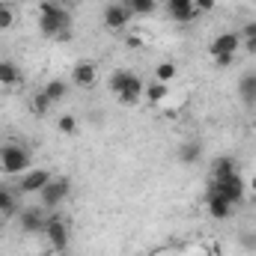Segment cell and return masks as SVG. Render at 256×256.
Listing matches in <instances>:
<instances>
[{
    "label": "cell",
    "instance_id": "1",
    "mask_svg": "<svg viewBox=\"0 0 256 256\" xmlns=\"http://www.w3.org/2000/svg\"><path fill=\"white\" fill-rule=\"evenodd\" d=\"M39 27H42L45 36H68L72 15H68V9H63L57 0L39 3Z\"/></svg>",
    "mask_w": 256,
    "mask_h": 256
},
{
    "label": "cell",
    "instance_id": "2",
    "mask_svg": "<svg viewBox=\"0 0 256 256\" xmlns=\"http://www.w3.org/2000/svg\"><path fill=\"white\" fill-rule=\"evenodd\" d=\"M30 167H33V158H30V149L27 146H21V143L0 146V170L6 176H24Z\"/></svg>",
    "mask_w": 256,
    "mask_h": 256
},
{
    "label": "cell",
    "instance_id": "3",
    "mask_svg": "<svg viewBox=\"0 0 256 256\" xmlns=\"http://www.w3.org/2000/svg\"><path fill=\"white\" fill-rule=\"evenodd\" d=\"M238 48H242V36H238V33H220V36L212 39L208 54L214 57V63L218 66H232L236 54H238Z\"/></svg>",
    "mask_w": 256,
    "mask_h": 256
},
{
    "label": "cell",
    "instance_id": "4",
    "mask_svg": "<svg viewBox=\"0 0 256 256\" xmlns=\"http://www.w3.org/2000/svg\"><path fill=\"white\" fill-rule=\"evenodd\" d=\"M68 194H72V182H68L66 176H54L42 191L36 194V196H39V202H42V208H45V212H54L60 202L68 200Z\"/></svg>",
    "mask_w": 256,
    "mask_h": 256
},
{
    "label": "cell",
    "instance_id": "5",
    "mask_svg": "<svg viewBox=\"0 0 256 256\" xmlns=\"http://www.w3.org/2000/svg\"><path fill=\"white\" fill-rule=\"evenodd\" d=\"M45 236L51 242L54 250H68V224H66L60 214H48V224H45Z\"/></svg>",
    "mask_w": 256,
    "mask_h": 256
},
{
    "label": "cell",
    "instance_id": "6",
    "mask_svg": "<svg viewBox=\"0 0 256 256\" xmlns=\"http://www.w3.org/2000/svg\"><path fill=\"white\" fill-rule=\"evenodd\" d=\"M54 179V173L51 170H45V167H30L24 176H21V182H18V191L21 194H39L48 182Z\"/></svg>",
    "mask_w": 256,
    "mask_h": 256
},
{
    "label": "cell",
    "instance_id": "7",
    "mask_svg": "<svg viewBox=\"0 0 256 256\" xmlns=\"http://www.w3.org/2000/svg\"><path fill=\"white\" fill-rule=\"evenodd\" d=\"M208 191L220 194L224 200H230L232 206H238V202L244 200V194H248V188H244L242 176H232V179H224V182H212V188H208Z\"/></svg>",
    "mask_w": 256,
    "mask_h": 256
},
{
    "label": "cell",
    "instance_id": "8",
    "mask_svg": "<svg viewBox=\"0 0 256 256\" xmlns=\"http://www.w3.org/2000/svg\"><path fill=\"white\" fill-rule=\"evenodd\" d=\"M131 18H134V12L128 9L126 3H110V6L104 9V18H102V21H104L108 30H126Z\"/></svg>",
    "mask_w": 256,
    "mask_h": 256
},
{
    "label": "cell",
    "instance_id": "9",
    "mask_svg": "<svg viewBox=\"0 0 256 256\" xmlns=\"http://www.w3.org/2000/svg\"><path fill=\"white\" fill-rule=\"evenodd\" d=\"M18 224H21V230L24 232H45V224H48V214H45V208H21L18 212Z\"/></svg>",
    "mask_w": 256,
    "mask_h": 256
},
{
    "label": "cell",
    "instance_id": "10",
    "mask_svg": "<svg viewBox=\"0 0 256 256\" xmlns=\"http://www.w3.org/2000/svg\"><path fill=\"white\" fill-rule=\"evenodd\" d=\"M143 90H146V84L134 74V72H128V80H126V86H122V92L116 96L126 108H137L140 102H143Z\"/></svg>",
    "mask_w": 256,
    "mask_h": 256
},
{
    "label": "cell",
    "instance_id": "11",
    "mask_svg": "<svg viewBox=\"0 0 256 256\" xmlns=\"http://www.w3.org/2000/svg\"><path fill=\"white\" fill-rule=\"evenodd\" d=\"M206 208H208V214H212L214 220H226V218H232V212H236V206H232L230 200H224L220 194H214V191L206 194Z\"/></svg>",
    "mask_w": 256,
    "mask_h": 256
},
{
    "label": "cell",
    "instance_id": "12",
    "mask_svg": "<svg viewBox=\"0 0 256 256\" xmlns=\"http://www.w3.org/2000/svg\"><path fill=\"white\" fill-rule=\"evenodd\" d=\"M72 80H74V86H80V90H92V86L98 84V68L92 63H78L72 68Z\"/></svg>",
    "mask_w": 256,
    "mask_h": 256
},
{
    "label": "cell",
    "instance_id": "13",
    "mask_svg": "<svg viewBox=\"0 0 256 256\" xmlns=\"http://www.w3.org/2000/svg\"><path fill=\"white\" fill-rule=\"evenodd\" d=\"M21 84H24L21 68L12 60H0V90H18Z\"/></svg>",
    "mask_w": 256,
    "mask_h": 256
},
{
    "label": "cell",
    "instance_id": "14",
    "mask_svg": "<svg viewBox=\"0 0 256 256\" xmlns=\"http://www.w3.org/2000/svg\"><path fill=\"white\" fill-rule=\"evenodd\" d=\"M167 9H170V15H173L176 21H182V24L200 18V9L194 6V0H167Z\"/></svg>",
    "mask_w": 256,
    "mask_h": 256
},
{
    "label": "cell",
    "instance_id": "15",
    "mask_svg": "<svg viewBox=\"0 0 256 256\" xmlns=\"http://www.w3.org/2000/svg\"><path fill=\"white\" fill-rule=\"evenodd\" d=\"M176 158H179V164H185V167L200 164V158H202V143H200V140H185V143L176 149Z\"/></svg>",
    "mask_w": 256,
    "mask_h": 256
},
{
    "label": "cell",
    "instance_id": "16",
    "mask_svg": "<svg viewBox=\"0 0 256 256\" xmlns=\"http://www.w3.org/2000/svg\"><path fill=\"white\" fill-rule=\"evenodd\" d=\"M232 176H238V164H236V158L224 155V158H218V161L212 164V182H224V179H232Z\"/></svg>",
    "mask_w": 256,
    "mask_h": 256
},
{
    "label": "cell",
    "instance_id": "17",
    "mask_svg": "<svg viewBox=\"0 0 256 256\" xmlns=\"http://www.w3.org/2000/svg\"><path fill=\"white\" fill-rule=\"evenodd\" d=\"M238 98L248 108H256V72H248L238 78Z\"/></svg>",
    "mask_w": 256,
    "mask_h": 256
},
{
    "label": "cell",
    "instance_id": "18",
    "mask_svg": "<svg viewBox=\"0 0 256 256\" xmlns=\"http://www.w3.org/2000/svg\"><path fill=\"white\" fill-rule=\"evenodd\" d=\"M42 92L51 98V104H60L66 96H68V80H60V78H54V80H48V84L42 86Z\"/></svg>",
    "mask_w": 256,
    "mask_h": 256
},
{
    "label": "cell",
    "instance_id": "19",
    "mask_svg": "<svg viewBox=\"0 0 256 256\" xmlns=\"http://www.w3.org/2000/svg\"><path fill=\"white\" fill-rule=\"evenodd\" d=\"M167 96H170V86L161 84V80H152V84L143 90V98H146L149 104H161V102H167Z\"/></svg>",
    "mask_w": 256,
    "mask_h": 256
},
{
    "label": "cell",
    "instance_id": "20",
    "mask_svg": "<svg viewBox=\"0 0 256 256\" xmlns=\"http://www.w3.org/2000/svg\"><path fill=\"white\" fill-rule=\"evenodd\" d=\"M51 108H54V104H51V98H48L42 90L33 92V98H30V114H33V116H48Z\"/></svg>",
    "mask_w": 256,
    "mask_h": 256
},
{
    "label": "cell",
    "instance_id": "21",
    "mask_svg": "<svg viewBox=\"0 0 256 256\" xmlns=\"http://www.w3.org/2000/svg\"><path fill=\"white\" fill-rule=\"evenodd\" d=\"M126 6L134 15H152L158 9V0H126Z\"/></svg>",
    "mask_w": 256,
    "mask_h": 256
},
{
    "label": "cell",
    "instance_id": "22",
    "mask_svg": "<svg viewBox=\"0 0 256 256\" xmlns=\"http://www.w3.org/2000/svg\"><path fill=\"white\" fill-rule=\"evenodd\" d=\"M176 74H179L176 63H158V68H155V80H161V84L176 80Z\"/></svg>",
    "mask_w": 256,
    "mask_h": 256
},
{
    "label": "cell",
    "instance_id": "23",
    "mask_svg": "<svg viewBox=\"0 0 256 256\" xmlns=\"http://www.w3.org/2000/svg\"><path fill=\"white\" fill-rule=\"evenodd\" d=\"M9 27H15V9L9 0H3L0 3V30H9Z\"/></svg>",
    "mask_w": 256,
    "mask_h": 256
},
{
    "label": "cell",
    "instance_id": "24",
    "mask_svg": "<svg viewBox=\"0 0 256 256\" xmlns=\"http://www.w3.org/2000/svg\"><path fill=\"white\" fill-rule=\"evenodd\" d=\"M15 212H18V202H15V196H12L9 191H3V188H0V214L12 218Z\"/></svg>",
    "mask_w": 256,
    "mask_h": 256
},
{
    "label": "cell",
    "instance_id": "25",
    "mask_svg": "<svg viewBox=\"0 0 256 256\" xmlns=\"http://www.w3.org/2000/svg\"><path fill=\"white\" fill-rule=\"evenodd\" d=\"M57 128H60V134H68V137H72V134H78V120H74V116H72V114H66V116H60V120H57Z\"/></svg>",
    "mask_w": 256,
    "mask_h": 256
},
{
    "label": "cell",
    "instance_id": "26",
    "mask_svg": "<svg viewBox=\"0 0 256 256\" xmlns=\"http://www.w3.org/2000/svg\"><path fill=\"white\" fill-rule=\"evenodd\" d=\"M126 80H128V72H126V68H120V72H114V74H110L108 86H110V90L120 96V92H122V86H126Z\"/></svg>",
    "mask_w": 256,
    "mask_h": 256
},
{
    "label": "cell",
    "instance_id": "27",
    "mask_svg": "<svg viewBox=\"0 0 256 256\" xmlns=\"http://www.w3.org/2000/svg\"><path fill=\"white\" fill-rule=\"evenodd\" d=\"M242 39H256V21H248L242 27Z\"/></svg>",
    "mask_w": 256,
    "mask_h": 256
},
{
    "label": "cell",
    "instance_id": "28",
    "mask_svg": "<svg viewBox=\"0 0 256 256\" xmlns=\"http://www.w3.org/2000/svg\"><path fill=\"white\" fill-rule=\"evenodd\" d=\"M194 6H196L200 15H202V12H212V9H214V0H194Z\"/></svg>",
    "mask_w": 256,
    "mask_h": 256
},
{
    "label": "cell",
    "instance_id": "29",
    "mask_svg": "<svg viewBox=\"0 0 256 256\" xmlns=\"http://www.w3.org/2000/svg\"><path fill=\"white\" fill-rule=\"evenodd\" d=\"M242 244H244L248 250H256V232H248V236H242Z\"/></svg>",
    "mask_w": 256,
    "mask_h": 256
},
{
    "label": "cell",
    "instance_id": "30",
    "mask_svg": "<svg viewBox=\"0 0 256 256\" xmlns=\"http://www.w3.org/2000/svg\"><path fill=\"white\" fill-rule=\"evenodd\" d=\"M244 48H248V54H256V39H244Z\"/></svg>",
    "mask_w": 256,
    "mask_h": 256
},
{
    "label": "cell",
    "instance_id": "31",
    "mask_svg": "<svg viewBox=\"0 0 256 256\" xmlns=\"http://www.w3.org/2000/svg\"><path fill=\"white\" fill-rule=\"evenodd\" d=\"M250 194L256 196V176H254V182H250Z\"/></svg>",
    "mask_w": 256,
    "mask_h": 256
},
{
    "label": "cell",
    "instance_id": "32",
    "mask_svg": "<svg viewBox=\"0 0 256 256\" xmlns=\"http://www.w3.org/2000/svg\"><path fill=\"white\" fill-rule=\"evenodd\" d=\"M202 256H214V254H202Z\"/></svg>",
    "mask_w": 256,
    "mask_h": 256
},
{
    "label": "cell",
    "instance_id": "33",
    "mask_svg": "<svg viewBox=\"0 0 256 256\" xmlns=\"http://www.w3.org/2000/svg\"><path fill=\"white\" fill-rule=\"evenodd\" d=\"M39 3H48V0H39Z\"/></svg>",
    "mask_w": 256,
    "mask_h": 256
}]
</instances>
